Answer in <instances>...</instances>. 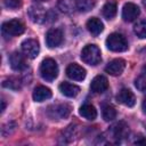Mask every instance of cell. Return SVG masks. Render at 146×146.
Returning a JSON list of instances; mask_svg holds the SVG:
<instances>
[{
	"mask_svg": "<svg viewBox=\"0 0 146 146\" xmlns=\"http://www.w3.org/2000/svg\"><path fill=\"white\" fill-rule=\"evenodd\" d=\"M40 74L46 81H54L58 75V65L52 58H46L40 64Z\"/></svg>",
	"mask_w": 146,
	"mask_h": 146,
	"instance_id": "cell-1",
	"label": "cell"
},
{
	"mask_svg": "<svg viewBox=\"0 0 146 146\" xmlns=\"http://www.w3.org/2000/svg\"><path fill=\"white\" fill-rule=\"evenodd\" d=\"M81 58L86 64L95 66L102 60L100 49L96 44H87L81 51Z\"/></svg>",
	"mask_w": 146,
	"mask_h": 146,
	"instance_id": "cell-2",
	"label": "cell"
},
{
	"mask_svg": "<svg viewBox=\"0 0 146 146\" xmlns=\"http://www.w3.org/2000/svg\"><path fill=\"white\" fill-rule=\"evenodd\" d=\"M106 47L115 52L125 51L128 49V41L121 33H112L106 39Z\"/></svg>",
	"mask_w": 146,
	"mask_h": 146,
	"instance_id": "cell-3",
	"label": "cell"
},
{
	"mask_svg": "<svg viewBox=\"0 0 146 146\" xmlns=\"http://www.w3.org/2000/svg\"><path fill=\"white\" fill-rule=\"evenodd\" d=\"M25 26L18 19H11L2 24V33L7 36H17L24 33Z\"/></svg>",
	"mask_w": 146,
	"mask_h": 146,
	"instance_id": "cell-4",
	"label": "cell"
},
{
	"mask_svg": "<svg viewBox=\"0 0 146 146\" xmlns=\"http://www.w3.org/2000/svg\"><path fill=\"white\" fill-rule=\"evenodd\" d=\"M47 114L50 119H55V120H62V119H66L70 114H71V106L68 104H57V105H52L48 108Z\"/></svg>",
	"mask_w": 146,
	"mask_h": 146,
	"instance_id": "cell-5",
	"label": "cell"
},
{
	"mask_svg": "<svg viewBox=\"0 0 146 146\" xmlns=\"http://www.w3.org/2000/svg\"><path fill=\"white\" fill-rule=\"evenodd\" d=\"M27 13H29L31 21L33 23H36V24H41V23L46 22L48 18V13L44 10V8L42 6H39V5L31 6L29 8Z\"/></svg>",
	"mask_w": 146,
	"mask_h": 146,
	"instance_id": "cell-6",
	"label": "cell"
},
{
	"mask_svg": "<svg viewBox=\"0 0 146 146\" xmlns=\"http://www.w3.org/2000/svg\"><path fill=\"white\" fill-rule=\"evenodd\" d=\"M22 50L26 57L33 59L39 55V51H40L39 42L34 39H26L22 42Z\"/></svg>",
	"mask_w": 146,
	"mask_h": 146,
	"instance_id": "cell-7",
	"label": "cell"
},
{
	"mask_svg": "<svg viewBox=\"0 0 146 146\" xmlns=\"http://www.w3.org/2000/svg\"><path fill=\"white\" fill-rule=\"evenodd\" d=\"M66 75L70 79L74 80V81H82V80H84V78L87 75V72L79 64L72 63L66 67Z\"/></svg>",
	"mask_w": 146,
	"mask_h": 146,
	"instance_id": "cell-8",
	"label": "cell"
},
{
	"mask_svg": "<svg viewBox=\"0 0 146 146\" xmlns=\"http://www.w3.org/2000/svg\"><path fill=\"white\" fill-rule=\"evenodd\" d=\"M63 42V32L59 29H50L46 34V43L49 48H56Z\"/></svg>",
	"mask_w": 146,
	"mask_h": 146,
	"instance_id": "cell-9",
	"label": "cell"
},
{
	"mask_svg": "<svg viewBox=\"0 0 146 146\" xmlns=\"http://www.w3.org/2000/svg\"><path fill=\"white\" fill-rule=\"evenodd\" d=\"M110 133H111L113 139L120 141L121 139L128 137V135H129V127L124 122H117V123L113 124L110 128Z\"/></svg>",
	"mask_w": 146,
	"mask_h": 146,
	"instance_id": "cell-10",
	"label": "cell"
},
{
	"mask_svg": "<svg viewBox=\"0 0 146 146\" xmlns=\"http://www.w3.org/2000/svg\"><path fill=\"white\" fill-rule=\"evenodd\" d=\"M140 14V9L137 5L132 2H127L122 8V18L125 22H132L135 21Z\"/></svg>",
	"mask_w": 146,
	"mask_h": 146,
	"instance_id": "cell-11",
	"label": "cell"
},
{
	"mask_svg": "<svg viewBox=\"0 0 146 146\" xmlns=\"http://www.w3.org/2000/svg\"><path fill=\"white\" fill-rule=\"evenodd\" d=\"M124 68H125V60L122 58H115L106 65L105 71L106 73L113 76H116V75H120L124 71Z\"/></svg>",
	"mask_w": 146,
	"mask_h": 146,
	"instance_id": "cell-12",
	"label": "cell"
},
{
	"mask_svg": "<svg viewBox=\"0 0 146 146\" xmlns=\"http://www.w3.org/2000/svg\"><path fill=\"white\" fill-rule=\"evenodd\" d=\"M116 100L120 104H122L124 106H128V107H132L136 104V97H135L133 92L130 89H127V88H123L119 91V94L116 96Z\"/></svg>",
	"mask_w": 146,
	"mask_h": 146,
	"instance_id": "cell-13",
	"label": "cell"
},
{
	"mask_svg": "<svg viewBox=\"0 0 146 146\" xmlns=\"http://www.w3.org/2000/svg\"><path fill=\"white\" fill-rule=\"evenodd\" d=\"M108 88V81L104 75H97L90 83V89L95 94H103Z\"/></svg>",
	"mask_w": 146,
	"mask_h": 146,
	"instance_id": "cell-14",
	"label": "cell"
},
{
	"mask_svg": "<svg viewBox=\"0 0 146 146\" xmlns=\"http://www.w3.org/2000/svg\"><path fill=\"white\" fill-rule=\"evenodd\" d=\"M9 64L11 66L13 70L15 71H23L26 68V62H25V58L24 56L18 52V51H15L13 52L10 56H9Z\"/></svg>",
	"mask_w": 146,
	"mask_h": 146,
	"instance_id": "cell-15",
	"label": "cell"
},
{
	"mask_svg": "<svg viewBox=\"0 0 146 146\" xmlns=\"http://www.w3.org/2000/svg\"><path fill=\"white\" fill-rule=\"evenodd\" d=\"M32 97L35 102H39V103L43 102V100L49 99L51 97V90L44 86H38L34 88Z\"/></svg>",
	"mask_w": 146,
	"mask_h": 146,
	"instance_id": "cell-16",
	"label": "cell"
},
{
	"mask_svg": "<svg viewBox=\"0 0 146 146\" xmlns=\"http://www.w3.org/2000/svg\"><path fill=\"white\" fill-rule=\"evenodd\" d=\"M87 29H88V31L92 34V35H98V34H100L102 32H103V30H104V24H103V22L99 19V18H97V17H91L90 19H88V22H87Z\"/></svg>",
	"mask_w": 146,
	"mask_h": 146,
	"instance_id": "cell-17",
	"label": "cell"
},
{
	"mask_svg": "<svg viewBox=\"0 0 146 146\" xmlns=\"http://www.w3.org/2000/svg\"><path fill=\"white\" fill-rule=\"evenodd\" d=\"M59 91L66 97H75L80 92V88L70 82H62L59 84Z\"/></svg>",
	"mask_w": 146,
	"mask_h": 146,
	"instance_id": "cell-18",
	"label": "cell"
},
{
	"mask_svg": "<svg viewBox=\"0 0 146 146\" xmlns=\"http://www.w3.org/2000/svg\"><path fill=\"white\" fill-rule=\"evenodd\" d=\"M79 113L81 116H83L87 120H95L97 117V111L96 108L90 104H84L80 107Z\"/></svg>",
	"mask_w": 146,
	"mask_h": 146,
	"instance_id": "cell-19",
	"label": "cell"
},
{
	"mask_svg": "<svg viewBox=\"0 0 146 146\" xmlns=\"http://www.w3.org/2000/svg\"><path fill=\"white\" fill-rule=\"evenodd\" d=\"M116 9H117V6H116V2L115 1H107L104 7H103V15L105 18L107 19H112L115 15H116Z\"/></svg>",
	"mask_w": 146,
	"mask_h": 146,
	"instance_id": "cell-20",
	"label": "cell"
},
{
	"mask_svg": "<svg viewBox=\"0 0 146 146\" xmlns=\"http://www.w3.org/2000/svg\"><path fill=\"white\" fill-rule=\"evenodd\" d=\"M95 7L94 0H75V8L81 13H87Z\"/></svg>",
	"mask_w": 146,
	"mask_h": 146,
	"instance_id": "cell-21",
	"label": "cell"
},
{
	"mask_svg": "<svg viewBox=\"0 0 146 146\" xmlns=\"http://www.w3.org/2000/svg\"><path fill=\"white\" fill-rule=\"evenodd\" d=\"M102 114H103V119L105 121H112L116 117V111L115 108L110 105V104H106V105H103V111H102Z\"/></svg>",
	"mask_w": 146,
	"mask_h": 146,
	"instance_id": "cell-22",
	"label": "cell"
},
{
	"mask_svg": "<svg viewBox=\"0 0 146 146\" xmlns=\"http://www.w3.org/2000/svg\"><path fill=\"white\" fill-rule=\"evenodd\" d=\"M133 32L140 39H145L146 38V18L145 19H140L135 24Z\"/></svg>",
	"mask_w": 146,
	"mask_h": 146,
	"instance_id": "cell-23",
	"label": "cell"
},
{
	"mask_svg": "<svg viewBox=\"0 0 146 146\" xmlns=\"http://www.w3.org/2000/svg\"><path fill=\"white\" fill-rule=\"evenodd\" d=\"M2 86L5 88H8V89H11V90H18L21 89V81L16 78H9V79H6L3 82H2Z\"/></svg>",
	"mask_w": 146,
	"mask_h": 146,
	"instance_id": "cell-24",
	"label": "cell"
},
{
	"mask_svg": "<svg viewBox=\"0 0 146 146\" xmlns=\"http://www.w3.org/2000/svg\"><path fill=\"white\" fill-rule=\"evenodd\" d=\"M74 135H75V127L72 124V125H68V127L63 131V136H62L60 138L63 139V143H68V141L73 140Z\"/></svg>",
	"mask_w": 146,
	"mask_h": 146,
	"instance_id": "cell-25",
	"label": "cell"
},
{
	"mask_svg": "<svg viewBox=\"0 0 146 146\" xmlns=\"http://www.w3.org/2000/svg\"><path fill=\"white\" fill-rule=\"evenodd\" d=\"M58 8L64 13H70L73 9V1L72 0H59Z\"/></svg>",
	"mask_w": 146,
	"mask_h": 146,
	"instance_id": "cell-26",
	"label": "cell"
},
{
	"mask_svg": "<svg viewBox=\"0 0 146 146\" xmlns=\"http://www.w3.org/2000/svg\"><path fill=\"white\" fill-rule=\"evenodd\" d=\"M15 128H16V124H15L14 122H8V123H6V124L2 127V129H1L2 136H3V137H7V136L11 135V133L14 132Z\"/></svg>",
	"mask_w": 146,
	"mask_h": 146,
	"instance_id": "cell-27",
	"label": "cell"
},
{
	"mask_svg": "<svg viewBox=\"0 0 146 146\" xmlns=\"http://www.w3.org/2000/svg\"><path fill=\"white\" fill-rule=\"evenodd\" d=\"M5 6L9 9H17L22 6V0H3Z\"/></svg>",
	"mask_w": 146,
	"mask_h": 146,
	"instance_id": "cell-28",
	"label": "cell"
},
{
	"mask_svg": "<svg viewBox=\"0 0 146 146\" xmlns=\"http://www.w3.org/2000/svg\"><path fill=\"white\" fill-rule=\"evenodd\" d=\"M135 86L138 90H140L141 92H146V80L144 78H138L135 81Z\"/></svg>",
	"mask_w": 146,
	"mask_h": 146,
	"instance_id": "cell-29",
	"label": "cell"
},
{
	"mask_svg": "<svg viewBox=\"0 0 146 146\" xmlns=\"http://www.w3.org/2000/svg\"><path fill=\"white\" fill-rule=\"evenodd\" d=\"M137 145H146V139L145 138H140L139 140H136Z\"/></svg>",
	"mask_w": 146,
	"mask_h": 146,
	"instance_id": "cell-30",
	"label": "cell"
},
{
	"mask_svg": "<svg viewBox=\"0 0 146 146\" xmlns=\"http://www.w3.org/2000/svg\"><path fill=\"white\" fill-rule=\"evenodd\" d=\"M141 107H143V111L146 113V98L144 99V102H143V105H141Z\"/></svg>",
	"mask_w": 146,
	"mask_h": 146,
	"instance_id": "cell-31",
	"label": "cell"
},
{
	"mask_svg": "<svg viewBox=\"0 0 146 146\" xmlns=\"http://www.w3.org/2000/svg\"><path fill=\"white\" fill-rule=\"evenodd\" d=\"M1 104H2V107H1V113H3V111H5V108H6V104H5V100H3V99L1 100Z\"/></svg>",
	"mask_w": 146,
	"mask_h": 146,
	"instance_id": "cell-32",
	"label": "cell"
},
{
	"mask_svg": "<svg viewBox=\"0 0 146 146\" xmlns=\"http://www.w3.org/2000/svg\"><path fill=\"white\" fill-rule=\"evenodd\" d=\"M141 72H143V73H144L145 75H146V64H145V65L143 66V68H141Z\"/></svg>",
	"mask_w": 146,
	"mask_h": 146,
	"instance_id": "cell-33",
	"label": "cell"
},
{
	"mask_svg": "<svg viewBox=\"0 0 146 146\" xmlns=\"http://www.w3.org/2000/svg\"><path fill=\"white\" fill-rule=\"evenodd\" d=\"M141 2H143V6L146 8V0H141Z\"/></svg>",
	"mask_w": 146,
	"mask_h": 146,
	"instance_id": "cell-34",
	"label": "cell"
},
{
	"mask_svg": "<svg viewBox=\"0 0 146 146\" xmlns=\"http://www.w3.org/2000/svg\"><path fill=\"white\" fill-rule=\"evenodd\" d=\"M35 1H39L40 2V1H48V0H35Z\"/></svg>",
	"mask_w": 146,
	"mask_h": 146,
	"instance_id": "cell-35",
	"label": "cell"
}]
</instances>
